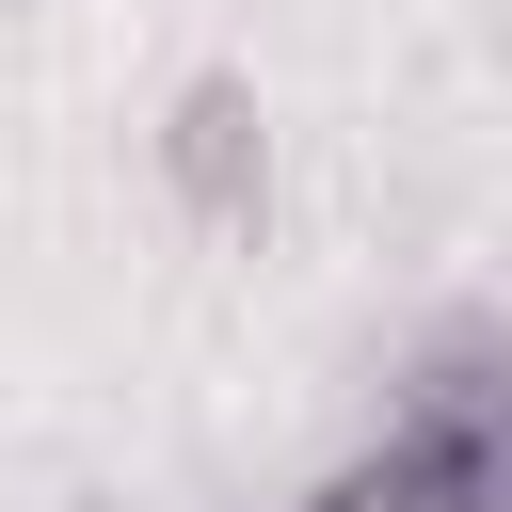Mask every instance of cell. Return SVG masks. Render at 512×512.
Wrapping results in <instances>:
<instances>
[{
    "instance_id": "obj_1",
    "label": "cell",
    "mask_w": 512,
    "mask_h": 512,
    "mask_svg": "<svg viewBox=\"0 0 512 512\" xmlns=\"http://www.w3.org/2000/svg\"><path fill=\"white\" fill-rule=\"evenodd\" d=\"M144 176L224 240V224H256L272 208V96L240 80V64H192L176 96H160V128H144Z\"/></svg>"
}]
</instances>
